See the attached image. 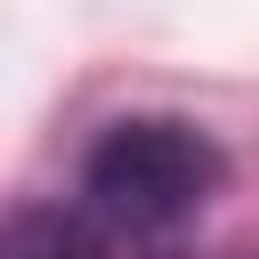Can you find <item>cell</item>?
<instances>
[{
	"instance_id": "obj_1",
	"label": "cell",
	"mask_w": 259,
	"mask_h": 259,
	"mask_svg": "<svg viewBox=\"0 0 259 259\" xmlns=\"http://www.w3.org/2000/svg\"><path fill=\"white\" fill-rule=\"evenodd\" d=\"M227 154L210 130L178 113H130L81 154V219L105 235L113 259H170V243L194 227V210L219 194Z\"/></svg>"
},
{
	"instance_id": "obj_2",
	"label": "cell",
	"mask_w": 259,
	"mask_h": 259,
	"mask_svg": "<svg viewBox=\"0 0 259 259\" xmlns=\"http://www.w3.org/2000/svg\"><path fill=\"white\" fill-rule=\"evenodd\" d=\"M0 259H113L105 251V235L81 219V210H16L8 219V251Z\"/></svg>"
}]
</instances>
